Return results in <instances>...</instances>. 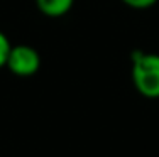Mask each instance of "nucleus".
<instances>
[{"label":"nucleus","instance_id":"nucleus-1","mask_svg":"<svg viewBox=\"0 0 159 157\" xmlns=\"http://www.w3.org/2000/svg\"><path fill=\"white\" fill-rule=\"evenodd\" d=\"M130 78L135 91L147 100H159V54L132 51Z\"/></svg>","mask_w":159,"mask_h":157},{"label":"nucleus","instance_id":"nucleus-2","mask_svg":"<svg viewBox=\"0 0 159 157\" xmlns=\"http://www.w3.org/2000/svg\"><path fill=\"white\" fill-rule=\"evenodd\" d=\"M5 68L19 78H31L41 68V54L29 44L12 46Z\"/></svg>","mask_w":159,"mask_h":157},{"label":"nucleus","instance_id":"nucleus-3","mask_svg":"<svg viewBox=\"0 0 159 157\" xmlns=\"http://www.w3.org/2000/svg\"><path fill=\"white\" fill-rule=\"evenodd\" d=\"M34 3L44 17L61 19L71 12L75 0H34Z\"/></svg>","mask_w":159,"mask_h":157},{"label":"nucleus","instance_id":"nucleus-4","mask_svg":"<svg viewBox=\"0 0 159 157\" xmlns=\"http://www.w3.org/2000/svg\"><path fill=\"white\" fill-rule=\"evenodd\" d=\"M10 49H12V42H10V39L7 37L5 32L0 31V69L5 68L7 59H9V54H10Z\"/></svg>","mask_w":159,"mask_h":157},{"label":"nucleus","instance_id":"nucleus-5","mask_svg":"<svg viewBox=\"0 0 159 157\" xmlns=\"http://www.w3.org/2000/svg\"><path fill=\"white\" fill-rule=\"evenodd\" d=\"M120 2L134 10H147L156 5L159 0H120Z\"/></svg>","mask_w":159,"mask_h":157}]
</instances>
